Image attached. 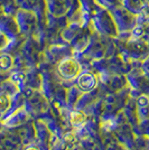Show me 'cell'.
Masks as SVG:
<instances>
[{
    "label": "cell",
    "mask_w": 149,
    "mask_h": 150,
    "mask_svg": "<svg viewBox=\"0 0 149 150\" xmlns=\"http://www.w3.org/2000/svg\"><path fill=\"white\" fill-rule=\"evenodd\" d=\"M58 72L62 77L67 79V80H72L74 79L76 75L80 72V66L77 63L71 59H65L61 63V65L58 66Z\"/></svg>",
    "instance_id": "6da1fadb"
},
{
    "label": "cell",
    "mask_w": 149,
    "mask_h": 150,
    "mask_svg": "<svg viewBox=\"0 0 149 150\" xmlns=\"http://www.w3.org/2000/svg\"><path fill=\"white\" fill-rule=\"evenodd\" d=\"M79 88H81V91L83 92H89L91 90H93L96 85V80L91 73H84L79 77Z\"/></svg>",
    "instance_id": "7a4b0ae2"
},
{
    "label": "cell",
    "mask_w": 149,
    "mask_h": 150,
    "mask_svg": "<svg viewBox=\"0 0 149 150\" xmlns=\"http://www.w3.org/2000/svg\"><path fill=\"white\" fill-rule=\"evenodd\" d=\"M70 122L74 128H82L87 122V115L82 111H72L70 113Z\"/></svg>",
    "instance_id": "3957f363"
},
{
    "label": "cell",
    "mask_w": 149,
    "mask_h": 150,
    "mask_svg": "<svg viewBox=\"0 0 149 150\" xmlns=\"http://www.w3.org/2000/svg\"><path fill=\"white\" fill-rule=\"evenodd\" d=\"M11 100L9 95L7 94H0V112H5L9 109Z\"/></svg>",
    "instance_id": "277c9868"
},
{
    "label": "cell",
    "mask_w": 149,
    "mask_h": 150,
    "mask_svg": "<svg viewBox=\"0 0 149 150\" xmlns=\"http://www.w3.org/2000/svg\"><path fill=\"white\" fill-rule=\"evenodd\" d=\"M73 137H74L73 134H66V136H65V140H66V141H72V140H73Z\"/></svg>",
    "instance_id": "5b68a950"
},
{
    "label": "cell",
    "mask_w": 149,
    "mask_h": 150,
    "mask_svg": "<svg viewBox=\"0 0 149 150\" xmlns=\"http://www.w3.org/2000/svg\"><path fill=\"white\" fill-rule=\"evenodd\" d=\"M25 150H39L37 147H34V146H31V147H27Z\"/></svg>",
    "instance_id": "8992f818"
}]
</instances>
